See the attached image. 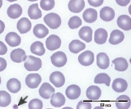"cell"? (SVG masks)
I'll list each match as a JSON object with an SVG mask.
<instances>
[{
    "label": "cell",
    "instance_id": "1",
    "mask_svg": "<svg viewBox=\"0 0 131 109\" xmlns=\"http://www.w3.org/2000/svg\"><path fill=\"white\" fill-rule=\"evenodd\" d=\"M42 63L40 58L29 55L27 57L24 67L28 71H37L42 68Z\"/></svg>",
    "mask_w": 131,
    "mask_h": 109
},
{
    "label": "cell",
    "instance_id": "2",
    "mask_svg": "<svg viewBox=\"0 0 131 109\" xmlns=\"http://www.w3.org/2000/svg\"><path fill=\"white\" fill-rule=\"evenodd\" d=\"M44 22L52 29H57L61 24V18L58 14L50 13L44 17Z\"/></svg>",
    "mask_w": 131,
    "mask_h": 109
},
{
    "label": "cell",
    "instance_id": "3",
    "mask_svg": "<svg viewBox=\"0 0 131 109\" xmlns=\"http://www.w3.org/2000/svg\"><path fill=\"white\" fill-rule=\"evenodd\" d=\"M51 62L55 67L58 68L62 67L67 62V57L64 52L58 51L53 53L50 57Z\"/></svg>",
    "mask_w": 131,
    "mask_h": 109
},
{
    "label": "cell",
    "instance_id": "4",
    "mask_svg": "<svg viewBox=\"0 0 131 109\" xmlns=\"http://www.w3.org/2000/svg\"><path fill=\"white\" fill-rule=\"evenodd\" d=\"M94 61V54L90 50H86L78 56V62L84 67H88L93 64Z\"/></svg>",
    "mask_w": 131,
    "mask_h": 109
},
{
    "label": "cell",
    "instance_id": "5",
    "mask_svg": "<svg viewBox=\"0 0 131 109\" xmlns=\"http://www.w3.org/2000/svg\"><path fill=\"white\" fill-rule=\"evenodd\" d=\"M61 45V40L59 36L52 35L46 40V46L49 50L53 51L59 49Z\"/></svg>",
    "mask_w": 131,
    "mask_h": 109
},
{
    "label": "cell",
    "instance_id": "6",
    "mask_svg": "<svg viewBox=\"0 0 131 109\" xmlns=\"http://www.w3.org/2000/svg\"><path fill=\"white\" fill-rule=\"evenodd\" d=\"M42 81V78L38 74H29L26 78V84L28 87L34 89L38 87Z\"/></svg>",
    "mask_w": 131,
    "mask_h": 109
},
{
    "label": "cell",
    "instance_id": "7",
    "mask_svg": "<svg viewBox=\"0 0 131 109\" xmlns=\"http://www.w3.org/2000/svg\"><path fill=\"white\" fill-rule=\"evenodd\" d=\"M49 80L56 87L60 88L64 85L65 78L63 74L59 71H55L50 74Z\"/></svg>",
    "mask_w": 131,
    "mask_h": 109
},
{
    "label": "cell",
    "instance_id": "8",
    "mask_svg": "<svg viewBox=\"0 0 131 109\" xmlns=\"http://www.w3.org/2000/svg\"><path fill=\"white\" fill-rule=\"evenodd\" d=\"M55 90L54 88L48 82H45L39 88V95L41 97L45 99H50L52 95L55 93Z\"/></svg>",
    "mask_w": 131,
    "mask_h": 109
},
{
    "label": "cell",
    "instance_id": "9",
    "mask_svg": "<svg viewBox=\"0 0 131 109\" xmlns=\"http://www.w3.org/2000/svg\"><path fill=\"white\" fill-rule=\"evenodd\" d=\"M26 52L22 49H16L11 52L10 58L12 61L16 63H20L25 61L27 59Z\"/></svg>",
    "mask_w": 131,
    "mask_h": 109
},
{
    "label": "cell",
    "instance_id": "10",
    "mask_svg": "<svg viewBox=\"0 0 131 109\" xmlns=\"http://www.w3.org/2000/svg\"><path fill=\"white\" fill-rule=\"evenodd\" d=\"M102 95V91L99 87L95 85H91L86 91V96L90 100H98Z\"/></svg>",
    "mask_w": 131,
    "mask_h": 109
},
{
    "label": "cell",
    "instance_id": "11",
    "mask_svg": "<svg viewBox=\"0 0 131 109\" xmlns=\"http://www.w3.org/2000/svg\"><path fill=\"white\" fill-rule=\"evenodd\" d=\"M115 12L113 8L109 7H104L100 11V17L104 21H110L114 19Z\"/></svg>",
    "mask_w": 131,
    "mask_h": 109
},
{
    "label": "cell",
    "instance_id": "12",
    "mask_svg": "<svg viewBox=\"0 0 131 109\" xmlns=\"http://www.w3.org/2000/svg\"><path fill=\"white\" fill-rule=\"evenodd\" d=\"M85 7L84 0H70L68 3V8L71 12L79 13L83 11Z\"/></svg>",
    "mask_w": 131,
    "mask_h": 109
},
{
    "label": "cell",
    "instance_id": "13",
    "mask_svg": "<svg viewBox=\"0 0 131 109\" xmlns=\"http://www.w3.org/2000/svg\"><path fill=\"white\" fill-rule=\"evenodd\" d=\"M81 93V88L77 85H71L67 87L65 91L67 98L70 100H76L80 96Z\"/></svg>",
    "mask_w": 131,
    "mask_h": 109
},
{
    "label": "cell",
    "instance_id": "14",
    "mask_svg": "<svg viewBox=\"0 0 131 109\" xmlns=\"http://www.w3.org/2000/svg\"><path fill=\"white\" fill-rule=\"evenodd\" d=\"M17 28L21 34L26 33L30 30L31 23L29 19L26 17H23L20 19L17 24Z\"/></svg>",
    "mask_w": 131,
    "mask_h": 109
},
{
    "label": "cell",
    "instance_id": "15",
    "mask_svg": "<svg viewBox=\"0 0 131 109\" xmlns=\"http://www.w3.org/2000/svg\"><path fill=\"white\" fill-rule=\"evenodd\" d=\"M23 12L21 7L17 4L11 5L7 9V15L12 19H16L20 17Z\"/></svg>",
    "mask_w": 131,
    "mask_h": 109
},
{
    "label": "cell",
    "instance_id": "16",
    "mask_svg": "<svg viewBox=\"0 0 131 109\" xmlns=\"http://www.w3.org/2000/svg\"><path fill=\"white\" fill-rule=\"evenodd\" d=\"M5 40L11 47H16L21 43V37L15 32H10L6 35Z\"/></svg>",
    "mask_w": 131,
    "mask_h": 109
},
{
    "label": "cell",
    "instance_id": "17",
    "mask_svg": "<svg viewBox=\"0 0 131 109\" xmlns=\"http://www.w3.org/2000/svg\"><path fill=\"white\" fill-rule=\"evenodd\" d=\"M97 65L102 69H107L110 65V59L107 54L101 52L97 55Z\"/></svg>",
    "mask_w": 131,
    "mask_h": 109
},
{
    "label": "cell",
    "instance_id": "18",
    "mask_svg": "<svg viewBox=\"0 0 131 109\" xmlns=\"http://www.w3.org/2000/svg\"><path fill=\"white\" fill-rule=\"evenodd\" d=\"M128 83L126 81L122 78H116L112 83V88L117 93H123L128 88Z\"/></svg>",
    "mask_w": 131,
    "mask_h": 109
},
{
    "label": "cell",
    "instance_id": "19",
    "mask_svg": "<svg viewBox=\"0 0 131 109\" xmlns=\"http://www.w3.org/2000/svg\"><path fill=\"white\" fill-rule=\"evenodd\" d=\"M108 34L105 29H98L96 30L94 33V41L97 44L103 45L107 41Z\"/></svg>",
    "mask_w": 131,
    "mask_h": 109
},
{
    "label": "cell",
    "instance_id": "20",
    "mask_svg": "<svg viewBox=\"0 0 131 109\" xmlns=\"http://www.w3.org/2000/svg\"><path fill=\"white\" fill-rule=\"evenodd\" d=\"M124 38L125 35L122 31H120L119 30H114L110 34L108 42L112 45H118L120 43L123 42Z\"/></svg>",
    "mask_w": 131,
    "mask_h": 109
},
{
    "label": "cell",
    "instance_id": "21",
    "mask_svg": "<svg viewBox=\"0 0 131 109\" xmlns=\"http://www.w3.org/2000/svg\"><path fill=\"white\" fill-rule=\"evenodd\" d=\"M115 104L119 109H128L130 106V99L126 95H122L116 100Z\"/></svg>",
    "mask_w": 131,
    "mask_h": 109
},
{
    "label": "cell",
    "instance_id": "22",
    "mask_svg": "<svg viewBox=\"0 0 131 109\" xmlns=\"http://www.w3.org/2000/svg\"><path fill=\"white\" fill-rule=\"evenodd\" d=\"M117 24L119 28L125 31L130 30L131 29L130 17L127 15H122L117 20Z\"/></svg>",
    "mask_w": 131,
    "mask_h": 109
},
{
    "label": "cell",
    "instance_id": "23",
    "mask_svg": "<svg viewBox=\"0 0 131 109\" xmlns=\"http://www.w3.org/2000/svg\"><path fill=\"white\" fill-rule=\"evenodd\" d=\"M65 103V98L62 94L61 93H54L51 96L50 104L55 107H61Z\"/></svg>",
    "mask_w": 131,
    "mask_h": 109
},
{
    "label": "cell",
    "instance_id": "24",
    "mask_svg": "<svg viewBox=\"0 0 131 109\" xmlns=\"http://www.w3.org/2000/svg\"><path fill=\"white\" fill-rule=\"evenodd\" d=\"M78 35L80 38L87 43H90L92 40L93 30L90 27L84 26L80 30Z\"/></svg>",
    "mask_w": 131,
    "mask_h": 109
},
{
    "label": "cell",
    "instance_id": "25",
    "mask_svg": "<svg viewBox=\"0 0 131 109\" xmlns=\"http://www.w3.org/2000/svg\"><path fill=\"white\" fill-rule=\"evenodd\" d=\"M33 34L39 39L45 37L49 34V30L45 26L42 24H36L33 29Z\"/></svg>",
    "mask_w": 131,
    "mask_h": 109
},
{
    "label": "cell",
    "instance_id": "26",
    "mask_svg": "<svg viewBox=\"0 0 131 109\" xmlns=\"http://www.w3.org/2000/svg\"><path fill=\"white\" fill-rule=\"evenodd\" d=\"M28 15L32 20H37L42 17V11L39 8L38 4H31L28 9Z\"/></svg>",
    "mask_w": 131,
    "mask_h": 109
},
{
    "label": "cell",
    "instance_id": "27",
    "mask_svg": "<svg viewBox=\"0 0 131 109\" xmlns=\"http://www.w3.org/2000/svg\"><path fill=\"white\" fill-rule=\"evenodd\" d=\"M83 18L84 21L88 23H94L97 18V11L93 8L87 9L83 13Z\"/></svg>",
    "mask_w": 131,
    "mask_h": 109
},
{
    "label": "cell",
    "instance_id": "28",
    "mask_svg": "<svg viewBox=\"0 0 131 109\" xmlns=\"http://www.w3.org/2000/svg\"><path fill=\"white\" fill-rule=\"evenodd\" d=\"M112 63L115 65V70L119 72L125 71L128 68V63L126 59L123 58H116L112 61Z\"/></svg>",
    "mask_w": 131,
    "mask_h": 109
},
{
    "label": "cell",
    "instance_id": "29",
    "mask_svg": "<svg viewBox=\"0 0 131 109\" xmlns=\"http://www.w3.org/2000/svg\"><path fill=\"white\" fill-rule=\"evenodd\" d=\"M21 83L20 81L16 78H12L8 81L7 83V88L12 93H17L21 90Z\"/></svg>",
    "mask_w": 131,
    "mask_h": 109
},
{
    "label": "cell",
    "instance_id": "30",
    "mask_svg": "<svg viewBox=\"0 0 131 109\" xmlns=\"http://www.w3.org/2000/svg\"><path fill=\"white\" fill-rule=\"evenodd\" d=\"M85 48V44L79 40H74L69 45V49L73 53H78Z\"/></svg>",
    "mask_w": 131,
    "mask_h": 109
},
{
    "label": "cell",
    "instance_id": "31",
    "mask_svg": "<svg viewBox=\"0 0 131 109\" xmlns=\"http://www.w3.org/2000/svg\"><path fill=\"white\" fill-rule=\"evenodd\" d=\"M30 51L33 54L38 56H42L45 53V49L43 43L37 41L32 43L30 46Z\"/></svg>",
    "mask_w": 131,
    "mask_h": 109
},
{
    "label": "cell",
    "instance_id": "32",
    "mask_svg": "<svg viewBox=\"0 0 131 109\" xmlns=\"http://www.w3.org/2000/svg\"><path fill=\"white\" fill-rule=\"evenodd\" d=\"M110 77L105 73H100L97 74L94 78V83L97 84H104L106 86L109 87L110 84Z\"/></svg>",
    "mask_w": 131,
    "mask_h": 109
},
{
    "label": "cell",
    "instance_id": "33",
    "mask_svg": "<svg viewBox=\"0 0 131 109\" xmlns=\"http://www.w3.org/2000/svg\"><path fill=\"white\" fill-rule=\"evenodd\" d=\"M12 97L8 93L5 91H0V106L7 107L10 104Z\"/></svg>",
    "mask_w": 131,
    "mask_h": 109
},
{
    "label": "cell",
    "instance_id": "34",
    "mask_svg": "<svg viewBox=\"0 0 131 109\" xmlns=\"http://www.w3.org/2000/svg\"><path fill=\"white\" fill-rule=\"evenodd\" d=\"M82 24V20L79 17L73 16L68 21V26L70 29H75L80 27Z\"/></svg>",
    "mask_w": 131,
    "mask_h": 109
},
{
    "label": "cell",
    "instance_id": "35",
    "mask_svg": "<svg viewBox=\"0 0 131 109\" xmlns=\"http://www.w3.org/2000/svg\"><path fill=\"white\" fill-rule=\"evenodd\" d=\"M40 7L45 11H49L55 6V0H41Z\"/></svg>",
    "mask_w": 131,
    "mask_h": 109
},
{
    "label": "cell",
    "instance_id": "36",
    "mask_svg": "<svg viewBox=\"0 0 131 109\" xmlns=\"http://www.w3.org/2000/svg\"><path fill=\"white\" fill-rule=\"evenodd\" d=\"M30 109H42L43 108L42 101L39 99H33L29 103Z\"/></svg>",
    "mask_w": 131,
    "mask_h": 109
},
{
    "label": "cell",
    "instance_id": "37",
    "mask_svg": "<svg viewBox=\"0 0 131 109\" xmlns=\"http://www.w3.org/2000/svg\"><path fill=\"white\" fill-rule=\"evenodd\" d=\"M91 103L89 101H80L77 106V109H91Z\"/></svg>",
    "mask_w": 131,
    "mask_h": 109
},
{
    "label": "cell",
    "instance_id": "38",
    "mask_svg": "<svg viewBox=\"0 0 131 109\" xmlns=\"http://www.w3.org/2000/svg\"><path fill=\"white\" fill-rule=\"evenodd\" d=\"M89 4L94 7L101 6L103 3L104 0H88Z\"/></svg>",
    "mask_w": 131,
    "mask_h": 109
},
{
    "label": "cell",
    "instance_id": "39",
    "mask_svg": "<svg viewBox=\"0 0 131 109\" xmlns=\"http://www.w3.org/2000/svg\"><path fill=\"white\" fill-rule=\"evenodd\" d=\"M7 52V48L3 42L0 41V55H4Z\"/></svg>",
    "mask_w": 131,
    "mask_h": 109
},
{
    "label": "cell",
    "instance_id": "40",
    "mask_svg": "<svg viewBox=\"0 0 131 109\" xmlns=\"http://www.w3.org/2000/svg\"><path fill=\"white\" fill-rule=\"evenodd\" d=\"M7 62L3 58H0V72L5 70L7 67Z\"/></svg>",
    "mask_w": 131,
    "mask_h": 109
},
{
    "label": "cell",
    "instance_id": "41",
    "mask_svg": "<svg viewBox=\"0 0 131 109\" xmlns=\"http://www.w3.org/2000/svg\"><path fill=\"white\" fill-rule=\"evenodd\" d=\"M130 1V0H116V2L117 4L122 7L126 6L127 5L129 4Z\"/></svg>",
    "mask_w": 131,
    "mask_h": 109
},
{
    "label": "cell",
    "instance_id": "42",
    "mask_svg": "<svg viewBox=\"0 0 131 109\" xmlns=\"http://www.w3.org/2000/svg\"><path fill=\"white\" fill-rule=\"evenodd\" d=\"M5 29V24L3 21L0 20V34H1L4 31Z\"/></svg>",
    "mask_w": 131,
    "mask_h": 109
},
{
    "label": "cell",
    "instance_id": "43",
    "mask_svg": "<svg viewBox=\"0 0 131 109\" xmlns=\"http://www.w3.org/2000/svg\"><path fill=\"white\" fill-rule=\"evenodd\" d=\"M2 5H3V0H0V8H1Z\"/></svg>",
    "mask_w": 131,
    "mask_h": 109
},
{
    "label": "cell",
    "instance_id": "44",
    "mask_svg": "<svg viewBox=\"0 0 131 109\" xmlns=\"http://www.w3.org/2000/svg\"><path fill=\"white\" fill-rule=\"evenodd\" d=\"M7 1H8V2H11V3H12V2L16 1H17V0H7Z\"/></svg>",
    "mask_w": 131,
    "mask_h": 109
},
{
    "label": "cell",
    "instance_id": "45",
    "mask_svg": "<svg viewBox=\"0 0 131 109\" xmlns=\"http://www.w3.org/2000/svg\"><path fill=\"white\" fill-rule=\"evenodd\" d=\"M29 1H30V2H34V1H36L37 0H28Z\"/></svg>",
    "mask_w": 131,
    "mask_h": 109
},
{
    "label": "cell",
    "instance_id": "46",
    "mask_svg": "<svg viewBox=\"0 0 131 109\" xmlns=\"http://www.w3.org/2000/svg\"><path fill=\"white\" fill-rule=\"evenodd\" d=\"M1 77H0V84H1Z\"/></svg>",
    "mask_w": 131,
    "mask_h": 109
}]
</instances>
